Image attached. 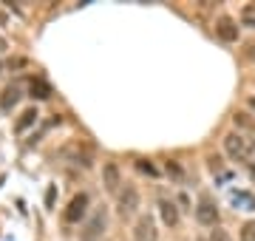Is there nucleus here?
Masks as SVG:
<instances>
[{"label":"nucleus","instance_id":"21","mask_svg":"<svg viewBox=\"0 0 255 241\" xmlns=\"http://www.w3.org/2000/svg\"><path fill=\"white\" fill-rule=\"evenodd\" d=\"M244 60H255V43H250V46L244 48Z\"/></svg>","mask_w":255,"mask_h":241},{"label":"nucleus","instance_id":"11","mask_svg":"<svg viewBox=\"0 0 255 241\" xmlns=\"http://www.w3.org/2000/svg\"><path fill=\"white\" fill-rule=\"evenodd\" d=\"M28 97H34V100H48V97H51V85L37 77V80L28 83Z\"/></svg>","mask_w":255,"mask_h":241},{"label":"nucleus","instance_id":"18","mask_svg":"<svg viewBox=\"0 0 255 241\" xmlns=\"http://www.w3.org/2000/svg\"><path fill=\"white\" fill-rule=\"evenodd\" d=\"M164 170H167V176H173V179H184V170L179 165H176V162H167V165H164Z\"/></svg>","mask_w":255,"mask_h":241},{"label":"nucleus","instance_id":"20","mask_svg":"<svg viewBox=\"0 0 255 241\" xmlns=\"http://www.w3.org/2000/svg\"><path fill=\"white\" fill-rule=\"evenodd\" d=\"M54 196H57V187L51 185V187L46 190V207H54Z\"/></svg>","mask_w":255,"mask_h":241},{"label":"nucleus","instance_id":"8","mask_svg":"<svg viewBox=\"0 0 255 241\" xmlns=\"http://www.w3.org/2000/svg\"><path fill=\"white\" fill-rule=\"evenodd\" d=\"M216 34H219L224 43H238V23L233 17H227V14H221V17L216 20Z\"/></svg>","mask_w":255,"mask_h":241},{"label":"nucleus","instance_id":"4","mask_svg":"<svg viewBox=\"0 0 255 241\" xmlns=\"http://www.w3.org/2000/svg\"><path fill=\"white\" fill-rule=\"evenodd\" d=\"M105 227H108V213H105V207H97V210L82 222L80 241H100Z\"/></svg>","mask_w":255,"mask_h":241},{"label":"nucleus","instance_id":"23","mask_svg":"<svg viewBox=\"0 0 255 241\" xmlns=\"http://www.w3.org/2000/svg\"><path fill=\"white\" fill-rule=\"evenodd\" d=\"M6 48H9V43H6V40L0 37V54H3V51H6Z\"/></svg>","mask_w":255,"mask_h":241},{"label":"nucleus","instance_id":"10","mask_svg":"<svg viewBox=\"0 0 255 241\" xmlns=\"http://www.w3.org/2000/svg\"><path fill=\"white\" fill-rule=\"evenodd\" d=\"M37 120H40V114H37V108H26V111L17 117V122H14V130L17 133H26L28 128H34Z\"/></svg>","mask_w":255,"mask_h":241},{"label":"nucleus","instance_id":"16","mask_svg":"<svg viewBox=\"0 0 255 241\" xmlns=\"http://www.w3.org/2000/svg\"><path fill=\"white\" fill-rule=\"evenodd\" d=\"M241 241H255V219L241 227Z\"/></svg>","mask_w":255,"mask_h":241},{"label":"nucleus","instance_id":"15","mask_svg":"<svg viewBox=\"0 0 255 241\" xmlns=\"http://www.w3.org/2000/svg\"><path fill=\"white\" fill-rule=\"evenodd\" d=\"M241 23L250 28H255V6H244V11H241Z\"/></svg>","mask_w":255,"mask_h":241},{"label":"nucleus","instance_id":"12","mask_svg":"<svg viewBox=\"0 0 255 241\" xmlns=\"http://www.w3.org/2000/svg\"><path fill=\"white\" fill-rule=\"evenodd\" d=\"M20 97H23V94H20L17 85H9V88L3 91V97H0V108H3V111H11V108L20 102Z\"/></svg>","mask_w":255,"mask_h":241},{"label":"nucleus","instance_id":"3","mask_svg":"<svg viewBox=\"0 0 255 241\" xmlns=\"http://www.w3.org/2000/svg\"><path fill=\"white\" fill-rule=\"evenodd\" d=\"M139 204H142V196H139L136 185L125 182L122 190H119V196H117V213L122 216V219H130V216L139 213Z\"/></svg>","mask_w":255,"mask_h":241},{"label":"nucleus","instance_id":"1","mask_svg":"<svg viewBox=\"0 0 255 241\" xmlns=\"http://www.w3.org/2000/svg\"><path fill=\"white\" fill-rule=\"evenodd\" d=\"M224 150L233 162H247L255 156V139H250L244 130H230L224 136Z\"/></svg>","mask_w":255,"mask_h":241},{"label":"nucleus","instance_id":"26","mask_svg":"<svg viewBox=\"0 0 255 241\" xmlns=\"http://www.w3.org/2000/svg\"><path fill=\"white\" fill-rule=\"evenodd\" d=\"M196 241H210V239H196Z\"/></svg>","mask_w":255,"mask_h":241},{"label":"nucleus","instance_id":"14","mask_svg":"<svg viewBox=\"0 0 255 241\" xmlns=\"http://www.w3.org/2000/svg\"><path fill=\"white\" fill-rule=\"evenodd\" d=\"M136 170L139 173H145V176H159V167L153 165V162H147V159H136Z\"/></svg>","mask_w":255,"mask_h":241},{"label":"nucleus","instance_id":"17","mask_svg":"<svg viewBox=\"0 0 255 241\" xmlns=\"http://www.w3.org/2000/svg\"><path fill=\"white\" fill-rule=\"evenodd\" d=\"M236 125L238 128H247V130H255V122L247 117V114H236Z\"/></svg>","mask_w":255,"mask_h":241},{"label":"nucleus","instance_id":"2","mask_svg":"<svg viewBox=\"0 0 255 241\" xmlns=\"http://www.w3.org/2000/svg\"><path fill=\"white\" fill-rule=\"evenodd\" d=\"M88 216H91V196L85 193V190H80V193L68 202V207L63 210V222L65 224H80V222H85Z\"/></svg>","mask_w":255,"mask_h":241},{"label":"nucleus","instance_id":"19","mask_svg":"<svg viewBox=\"0 0 255 241\" xmlns=\"http://www.w3.org/2000/svg\"><path fill=\"white\" fill-rule=\"evenodd\" d=\"M210 241H233V239H230V233H227V230L216 227V230L210 233Z\"/></svg>","mask_w":255,"mask_h":241},{"label":"nucleus","instance_id":"6","mask_svg":"<svg viewBox=\"0 0 255 241\" xmlns=\"http://www.w3.org/2000/svg\"><path fill=\"white\" fill-rule=\"evenodd\" d=\"M122 170H119L117 162H105L102 165V187L108 190L111 196H119V190H122Z\"/></svg>","mask_w":255,"mask_h":241},{"label":"nucleus","instance_id":"13","mask_svg":"<svg viewBox=\"0 0 255 241\" xmlns=\"http://www.w3.org/2000/svg\"><path fill=\"white\" fill-rule=\"evenodd\" d=\"M233 204L238 210H255V196L247 190H238V193H233Z\"/></svg>","mask_w":255,"mask_h":241},{"label":"nucleus","instance_id":"9","mask_svg":"<svg viewBox=\"0 0 255 241\" xmlns=\"http://www.w3.org/2000/svg\"><path fill=\"white\" fill-rule=\"evenodd\" d=\"M159 216H162V222L167 224V227H176V224H179V207H176L173 202H167V199L159 202Z\"/></svg>","mask_w":255,"mask_h":241},{"label":"nucleus","instance_id":"25","mask_svg":"<svg viewBox=\"0 0 255 241\" xmlns=\"http://www.w3.org/2000/svg\"><path fill=\"white\" fill-rule=\"evenodd\" d=\"M247 105H250V108L255 111V97H250V102H247Z\"/></svg>","mask_w":255,"mask_h":241},{"label":"nucleus","instance_id":"5","mask_svg":"<svg viewBox=\"0 0 255 241\" xmlns=\"http://www.w3.org/2000/svg\"><path fill=\"white\" fill-rule=\"evenodd\" d=\"M193 210H196V222H199L201 227H219V207H216V202H213L207 193L199 196V204H196Z\"/></svg>","mask_w":255,"mask_h":241},{"label":"nucleus","instance_id":"24","mask_svg":"<svg viewBox=\"0 0 255 241\" xmlns=\"http://www.w3.org/2000/svg\"><path fill=\"white\" fill-rule=\"evenodd\" d=\"M250 179H253V185H255V162L250 165Z\"/></svg>","mask_w":255,"mask_h":241},{"label":"nucleus","instance_id":"7","mask_svg":"<svg viewBox=\"0 0 255 241\" xmlns=\"http://www.w3.org/2000/svg\"><path fill=\"white\" fill-rule=\"evenodd\" d=\"M133 241H159V230L150 216H139L133 224Z\"/></svg>","mask_w":255,"mask_h":241},{"label":"nucleus","instance_id":"22","mask_svg":"<svg viewBox=\"0 0 255 241\" xmlns=\"http://www.w3.org/2000/svg\"><path fill=\"white\" fill-rule=\"evenodd\" d=\"M6 23H9V14H6V11L0 9V26H6Z\"/></svg>","mask_w":255,"mask_h":241}]
</instances>
